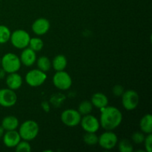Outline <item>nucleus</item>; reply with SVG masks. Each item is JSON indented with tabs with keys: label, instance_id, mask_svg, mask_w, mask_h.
I'll list each match as a JSON object with an SVG mask.
<instances>
[{
	"label": "nucleus",
	"instance_id": "12",
	"mask_svg": "<svg viewBox=\"0 0 152 152\" xmlns=\"http://www.w3.org/2000/svg\"><path fill=\"white\" fill-rule=\"evenodd\" d=\"M50 28V22L46 18L40 17L35 19L31 25L32 31L37 36H43L47 34Z\"/></svg>",
	"mask_w": 152,
	"mask_h": 152
},
{
	"label": "nucleus",
	"instance_id": "2",
	"mask_svg": "<svg viewBox=\"0 0 152 152\" xmlns=\"http://www.w3.org/2000/svg\"><path fill=\"white\" fill-rule=\"evenodd\" d=\"M19 132L22 140L32 141L37 138L39 133V126L35 120H28L19 126Z\"/></svg>",
	"mask_w": 152,
	"mask_h": 152
},
{
	"label": "nucleus",
	"instance_id": "7",
	"mask_svg": "<svg viewBox=\"0 0 152 152\" xmlns=\"http://www.w3.org/2000/svg\"><path fill=\"white\" fill-rule=\"evenodd\" d=\"M82 115L78 110L68 108L61 113L60 120L65 126L68 127H76L79 126L81 121Z\"/></svg>",
	"mask_w": 152,
	"mask_h": 152
},
{
	"label": "nucleus",
	"instance_id": "17",
	"mask_svg": "<svg viewBox=\"0 0 152 152\" xmlns=\"http://www.w3.org/2000/svg\"><path fill=\"white\" fill-rule=\"evenodd\" d=\"M1 126L5 132L16 130L19 126V120L16 116L7 115L2 119Z\"/></svg>",
	"mask_w": 152,
	"mask_h": 152
},
{
	"label": "nucleus",
	"instance_id": "16",
	"mask_svg": "<svg viewBox=\"0 0 152 152\" xmlns=\"http://www.w3.org/2000/svg\"><path fill=\"white\" fill-rule=\"evenodd\" d=\"M91 102L93 106L98 109H101V108L107 106L109 103L108 96L102 92H96V93L94 94L91 98Z\"/></svg>",
	"mask_w": 152,
	"mask_h": 152
},
{
	"label": "nucleus",
	"instance_id": "1",
	"mask_svg": "<svg viewBox=\"0 0 152 152\" xmlns=\"http://www.w3.org/2000/svg\"><path fill=\"white\" fill-rule=\"evenodd\" d=\"M100 127L105 131H114L121 125L123 116L121 111L117 107L107 105L99 109Z\"/></svg>",
	"mask_w": 152,
	"mask_h": 152
},
{
	"label": "nucleus",
	"instance_id": "13",
	"mask_svg": "<svg viewBox=\"0 0 152 152\" xmlns=\"http://www.w3.org/2000/svg\"><path fill=\"white\" fill-rule=\"evenodd\" d=\"M3 143L7 148H13L16 146L19 141L22 140L19 132L16 130L6 131L2 137Z\"/></svg>",
	"mask_w": 152,
	"mask_h": 152
},
{
	"label": "nucleus",
	"instance_id": "25",
	"mask_svg": "<svg viewBox=\"0 0 152 152\" xmlns=\"http://www.w3.org/2000/svg\"><path fill=\"white\" fill-rule=\"evenodd\" d=\"M117 145L120 152H132L134 151L133 144L128 139H122L121 140H118Z\"/></svg>",
	"mask_w": 152,
	"mask_h": 152
},
{
	"label": "nucleus",
	"instance_id": "11",
	"mask_svg": "<svg viewBox=\"0 0 152 152\" xmlns=\"http://www.w3.org/2000/svg\"><path fill=\"white\" fill-rule=\"evenodd\" d=\"M80 125L86 132H96L100 128V123L97 117L89 114L87 115L82 116Z\"/></svg>",
	"mask_w": 152,
	"mask_h": 152
},
{
	"label": "nucleus",
	"instance_id": "9",
	"mask_svg": "<svg viewBox=\"0 0 152 152\" xmlns=\"http://www.w3.org/2000/svg\"><path fill=\"white\" fill-rule=\"evenodd\" d=\"M118 142V137L113 131H105L101 134L98 139V144L105 150H111L115 148Z\"/></svg>",
	"mask_w": 152,
	"mask_h": 152
},
{
	"label": "nucleus",
	"instance_id": "8",
	"mask_svg": "<svg viewBox=\"0 0 152 152\" xmlns=\"http://www.w3.org/2000/svg\"><path fill=\"white\" fill-rule=\"evenodd\" d=\"M121 98L123 108L127 111H133L139 105L140 95L136 91L132 89L125 90Z\"/></svg>",
	"mask_w": 152,
	"mask_h": 152
},
{
	"label": "nucleus",
	"instance_id": "19",
	"mask_svg": "<svg viewBox=\"0 0 152 152\" xmlns=\"http://www.w3.org/2000/svg\"><path fill=\"white\" fill-rule=\"evenodd\" d=\"M140 131L145 134L152 133V115L146 114L141 118L140 121Z\"/></svg>",
	"mask_w": 152,
	"mask_h": 152
},
{
	"label": "nucleus",
	"instance_id": "27",
	"mask_svg": "<svg viewBox=\"0 0 152 152\" xmlns=\"http://www.w3.org/2000/svg\"><path fill=\"white\" fill-rule=\"evenodd\" d=\"M65 100V96L62 94H56L50 97V103L54 106H59L62 102Z\"/></svg>",
	"mask_w": 152,
	"mask_h": 152
},
{
	"label": "nucleus",
	"instance_id": "3",
	"mask_svg": "<svg viewBox=\"0 0 152 152\" xmlns=\"http://www.w3.org/2000/svg\"><path fill=\"white\" fill-rule=\"evenodd\" d=\"M0 66L5 71L7 74L18 72L22 66L20 58L13 53H7L1 57Z\"/></svg>",
	"mask_w": 152,
	"mask_h": 152
},
{
	"label": "nucleus",
	"instance_id": "5",
	"mask_svg": "<svg viewBox=\"0 0 152 152\" xmlns=\"http://www.w3.org/2000/svg\"><path fill=\"white\" fill-rule=\"evenodd\" d=\"M48 79L45 72L38 69H32L28 71L25 77V81L31 87L37 88L42 86Z\"/></svg>",
	"mask_w": 152,
	"mask_h": 152
},
{
	"label": "nucleus",
	"instance_id": "22",
	"mask_svg": "<svg viewBox=\"0 0 152 152\" xmlns=\"http://www.w3.org/2000/svg\"><path fill=\"white\" fill-rule=\"evenodd\" d=\"M28 47L32 49L35 52H39L42 50L44 48V42L39 37H31L30 39Z\"/></svg>",
	"mask_w": 152,
	"mask_h": 152
},
{
	"label": "nucleus",
	"instance_id": "4",
	"mask_svg": "<svg viewBox=\"0 0 152 152\" xmlns=\"http://www.w3.org/2000/svg\"><path fill=\"white\" fill-rule=\"evenodd\" d=\"M31 38V36L28 31L25 30L17 29L11 32L10 42L15 48L22 50L28 47Z\"/></svg>",
	"mask_w": 152,
	"mask_h": 152
},
{
	"label": "nucleus",
	"instance_id": "20",
	"mask_svg": "<svg viewBox=\"0 0 152 152\" xmlns=\"http://www.w3.org/2000/svg\"><path fill=\"white\" fill-rule=\"evenodd\" d=\"M36 63H37L38 69L41 70L45 73L50 71V68H52L51 60L47 56H41L37 58Z\"/></svg>",
	"mask_w": 152,
	"mask_h": 152
},
{
	"label": "nucleus",
	"instance_id": "32",
	"mask_svg": "<svg viewBox=\"0 0 152 152\" xmlns=\"http://www.w3.org/2000/svg\"><path fill=\"white\" fill-rule=\"evenodd\" d=\"M7 74L5 72V71H4V70L3 69L1 66H0V80H3V79L5 78V77Z\"/></svg>",
	"mask_w": 152,
	"mask_h": 152
},
{
	"label": "nucleus",
	"instance_id": "10",
	"mask_svg": "<svg viewBox=\"0 0 152 152\" xmlns=\"http://www.w3.org/2000/svg\"><path fill=\"white\" fill-rule=\"evenodd\" d=\"M18 100V96L15 91L8 88L0 89V105L4 108L14 106Z\"/></svg>",
	"mask_w": 152,
	"mask_h": 152
},
{
	"label": "nucleus",
	"instance_id": "33",
	"mask_svg": "<svg viewBox=\"0 0 152 152\" xmlns=\"http://www.w3.org/2000/svg\"><path fill=\"white\" fill-rule=\"evenodd\" d=\"M4 132H5V131L4 130V129L1 127V126H0V139H1V138H2L3 135H4Z\"/></svg>",
	"mask_w": 152,
	"mask_h": 152
},
{
	"label": "nucleus",
	"instance_id": "24",
	"mask_svg": "<svg viewBox=\"0 0 152 152\" xmlns=\"http://www.w3.org/2000/svg\"><path fill=\"white\" fill-rule=\"evenodd\" d=\"M11 31L7 26L0 25V44H5L10 41Z\"/></svg>",
	"mask_w": 152,
	"mask_h": 152
},
{
	"label": "nucleus",
	"instance_id": "18",
	"mask_svg": "<svg viewBox=\"0 0 152 152\" xmlns=\"http://www.w3.org/2000/svg\"><path fill=\"white\" fill-rule=\"evenodd\" d=\"M52 68L55 71H64L68 65V59L63 54H58L53 57L51 61Z\"/></svg>",
	"mask_w": 152,
	"mask_h": 152
},
{
	"label": "nucleus",
	"instance_id": "23",
	"mask_svg": "<svg viewBox=\"0 0 152 152\" xmlns=\"http://www.w3.org/2000/svg\"><path fill=\"white\" fill-rule=\"evenodd\" d=\"M99 136L95 132H86L83 135V142L88 145L94 146L98 144Z\"/></svg>",
	"mask_w": 152,
	"mask_h": 152
},
{
	"label": "nucleus",
	"instance_id": "21",
	"mask_svg": "<svg viewBox=\"0 0 152 152\" xmlns=\"http://www.w3.org/2000/svg\"><path fill=\"white\" fill-rule=\"evenodd\" d=\"M94 106L92 105L91 100H84L80 103L78 106V111L80 113L82 116L87 115L91 114L93 111Z\"/></svg>",
	"mask_w": 152,
	"mask_h": 152
},
{
	"label": "nucleus",
	"instance_id": "31",
	"mask_svg": "<svg viewBox=\"0 0 152 152\" xmlns=\"http://www.w3.org/2000/svg\"><path fill=\"white\" fill-rule=\"evenodd\" d=\"M41 107L45 112L48 113L50 110V103L48 101L45 100L41 103Z\"/></svg>",
	"mask_w": 152,
	"mask_h": 152
},
{
	"label": "nucleus",
	"instance_id": "15",
	"mask_svg": "<svg viewBox=\"0 0 152 152\" xmlns=\"http://www.w3.org/2000/svg\"><path fill=\"white\" fill-rule=\"evenodd\" d=\"M5 83L7 88L11 90L16 91L22 87L23 84V79L18 72L7 74L5 77Z\"/></svg>",
	"mask_w": 152,
	"mask_h": 152
},
{
	"label": "nucleus",
	"instance_id": "34",
	"mask_svg": "<svg viewBox=\"0 0 152 152\" xmlns=\"http://www.w3.org/2000/svg\"><path fill=\"white\" fill-rule=\"evenodd\" d=\"M0 65H1V57H0Z\"/></svg>",
	"mask_w": 152,
	"mask_h": 152
},
{
	"label": "nucleus",
	"instance_id": "14",
	"mask_svg": "<svg viewBox=\"0 0 152 152\" xmlns=\"http://www.w3.org/2000/svg\"><path fill=\"white\" fill-rule=\"evenodd\" d=\"M19 58H20L22 65L26 67H31L36 63V61H37V52L33 50L29 47H27L22 49Z\"/></svg>",
	"mask_w": 152,
	"mask_h": 152
},
{
	"label": "nucleus",
	"instance_id": "29",
	"mask_svg": "<svg viewBox=\"0 0 152 152\" xmlns=\"http://www.w3.org/2000/svg\"><path fill=\"white\" fill-rule=\"evenodd\" d=\"M144 147H145V152H151L152 151V134H148L145 135V140L143 142Z\"/></svg>",
	"mask_w": 152,
	"mask_h": 152
},
{
	"label": "nucleus",
	"instance_id": "28",
	"mask_svg": "<svg viewBox=\"0 0 152 152\" xmlns=\"http://www.w3.org/2000/svg\"><path fill=\"white\" fill-rule=\"evenodd\" d=\"M145 135L146 134L141 131L140 132H136L132 135V140L136 144H142L145 140Z\"/></svg>",
	"mask_w": 152,
	"mask_h": 152
},
{
	"label": "nucleus",
	"instance_id": "26",
	"mask_svg": "<svg viewBox=\"0 0 152 152\" xmlns=\"http://www.w3.org/2000/svg\"><path fill=\"white\" fill-rule=\"evenodd\" d=\"M32 148L29 141L21 140L15 147V151L17 152H31Z\"/></svg>",
	"mask_w": 152,
	"mask_h": 152
},
{
	"label": "nucleus",
	"instance_id": "35",
	"mask_svg": "<svg viewBox=\"0 0 152 152\" xmlns=\"http://www.w3.org/2000/svg\"><path fill=\"white\" fill-rule=\"evenodd\" d=\"M0 1H1V0H0Z\"/></svg>",
	"mask_w": 152,
	"mask_h": 152
},
{
	"label": "nucleus",
	"instance_id": "30",
	"mask_svg": "<svg viewBox=\"0 0 152 152\" xmlns=\"http://www.w3.org/2000/svg\"><path fill=\"white\" fill-rule=\"evenodd\" d=\"M124 91V87L122 85H115L112 88V93L115 96H121Z\"/></svg>",
	"mask_w": 152,
	"mask_h": 152
},
{
	"label": "nucleus",
	"instance_id": "6",
	"mask_svg": "<svg viewBox=\"0 0 152 152\" xmlns=\"http://www.w3.org/2000/svg\"><path fill=\"white\" fill-rule=\"evenodd\" d=\"M72 78L67 71H56L53 77V84L55 87L60 91H67L71 88L72 86Z\"/></svg>",
	"mask_w": 152,
	"mask_h": 152
}]
</instances>
